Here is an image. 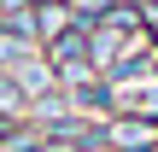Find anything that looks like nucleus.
<instances>
[{"mask_svg":"<svg viewBox=\"0 0 158 152\" xmlns=\"http://www.w3.org/2000/svg\"><path fill=\"white\" fill-rule=\"evenodd\" d=\"M18 59H29V41H23L18 29L0 23V64H18Z\"/></svg>","mask_w":158,"mask_h":152,"instance_id":"4","label":"nucleus"},{"mask_svg":"<svg viewBox=\"0 0 158 152\" xmlns=\"http://www.w3.org/2000/svg\"><path fill=\"white\" fill-rule=\"evenodd\" d=\"M6 135H12V117H0V141H6Z\"/></svg>","mask_w":158,"mask_h":152,"instance_id":"5","label":"nucleus"},{"mask_svg":"<svg viewBox=\"0 0 158 152\" xmlns=\"http://www.w3.org/2000/svg\"><path fill=\"white\" fill-rule=\"evenodd\" d=\"M106 141H111L117 152H152L158 123H152V117H117V123L106 129Z\"/></svg>","mask_w":158,"mask_h":152,"instance_id":"1","label":"nucleus"},{"mask_svg":"<svg viewBox=\"0 0 158 152\" xmlns=\"http://www.w3.org/2000/svg\"><path fill=\"white\" fill-rule=\"evenodd\" d=\"M29 100H23V88L12 82V70H0V117H18Z\"/></svg>","mask_w":158,"mask_h":152,"instance_id":"3","label":"nucleus"},{"mask_svg":"<svg viewBox=\"0 0 158 152\" xmlns=\"http://www.w3.org/2000/svg\"><path fill=\"white\" fill-rule=\"evenodd\" d=\"M12 82L23 88V100H47V94H53V64H41V59H18V64H12Z\"/></svg>","mask_w":158,"mask_h":152,"instance_id":"2","label":"nucleus"}]
</instances>
